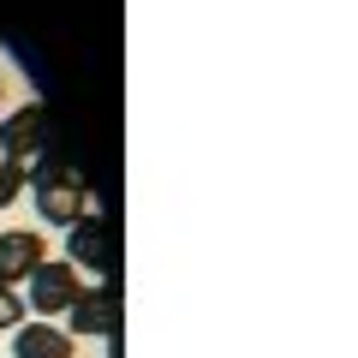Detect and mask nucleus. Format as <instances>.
<instances>
[{
	"instance_id": "nucleus-8",
	"label": "nucleus",
	"mask_w": 358,
	"mask_h": 358,
	"mask_svg": "<svg viewBox=\"0 0 358 358\" xmlns=\"http://www.w3.org/2000/svg\"><path fill=\"white\" fill-rule=\"evenodd\" d=\"M30 185V173L24 167H13V162H0V209H13L18 203V192Z\"/></svg>"
},
{
	"instance_id": "nucleus-1",
	"label": "nucleus",
	"mask_w": 358,
	"mask_h": 358,
	"mask_svg": "<svg viewBox=\"0 0 358 358\" xmlns=\"http://www.w3.org/2000/svg\"><path fill=\"white\" fill-rule=\"evenodd\" d=\"M54 131H48V108L42 102H24L6 114V126H0V162L24 167V173H36V162L48 155Z\"/></svg>"
},
{
	"instance_id": "nucleus-3",
	"label": "nucleus",
	"mask_w": 358,
	"mask_h": 358,
	"mask_svg": "<svg viewBox=\"0 0 358 358\" xmlns=\"http://www.w3.org/2000/svg\"><path fill=\"white\" fill-rule=\"evenodd\" d=\"M66 334H120V287H84V293L66 305Z\"/></svg>"
},
{
	"instance_id": "nucleus-7",
	"label": "nucleus",
	"mask_w": 358,
	"mask_h": 358,
	"mask_svg": "<svg viewBox=\"0 0 358 358\" xmlns=\"http://www.w3.org/2000/svg\"><path fill=\"white\" fill-rule=\"evenodd\" d=\"M13 358H72V334L54 322H18Z\"/></svg>"
},
{
	"instance_id": "nucleus-6",
	"label": "nucleus",
	"mask_w": 358,
	"mask_h": 358,
	"mask_svg": "<svg viewBox=\"0 0 358 358\" xmlns=\"http://www.w3.org/2000/svg\"><path fill=\"white\" fill-rule=\"evenodd\" d=\"M48 245H42V233H30V227H6L0 233V281L6 287H18V281H30L42 263H48Z\"/></svg>"
},
{
	"instance_id": "nucleus-2",
	"label": "nucleus",
	"mask_w": 358,
	"mask_h": 358,
	"mask_svg": "<svg viewBox=\"0 0 358 358\" xmlns=\"http://www.w3.org/2000/svg\"><path fill=\"white\" fill-rule=\"evenodd\" d=\"M36 215L54 227H78L90 215V185L78 173H42L36 179Z\"/></svg>"
},
{
	"instance_id": "nucleus-4",
	"label": "nucleus",
	"mask_w": 358,
	"mask_h": 358,
	"mask_svg": "<svg viewBox=\"0 0 358 358\" xmlns=\"http://www.w3.org/2000/svg\"><path fill=\"white\" fill-rule=\"evenodd\" d=\"M24 287H30V299H24V305H36V317H66V305H72V299L84 293V281H78V268L66 263V257H60V263L48 257V263H42Z\"/></svg>"
},
{
	"instance_id": "nucleus-10",
	"label": "nucleus",
	"mask_w": 358,
	"mask_h": 358,
	"mask_svg": "<svg viewBox=\"0 0 358 358\" xmlns=\"http://www.w3.org/2000/svg\"><path fill=\"white\" fill-rule=\"evenodd\" d=\"M0 102H6V72H0Z\"/></svg>"
},
{
	"instance_id": "nucleus-5",
	"label": "nucleus",
	"mask_w": 358,
	"mask_h": 358,
	"mask_svg": "<svg viewBox=\"0 0 358 358\" xmlns=\"http://www.w3.org/2000/svg\"><path fill=\"white\" fill-rule=\"evenodd\" d=\"M66 263L108 275V268H114V227H108L102 215H84L78 227H66Z\"/></svg>"
},
{
	"instance_id": "nucleus-9",
	"label": "nucleus",
	"mask_w": 358,
	"mask_h": 358,
	"mask_svg": "<svg viewBox=\"0 0 358 358\" xmlns=\"http://www.w3.org/2000/svg\"><path fill=\"white\" fill-rule=\"evenodd\" d=\"M24 299H18V287H6L0 281V329H18V322H24Z\"/></svg>"
}]
</instances>
